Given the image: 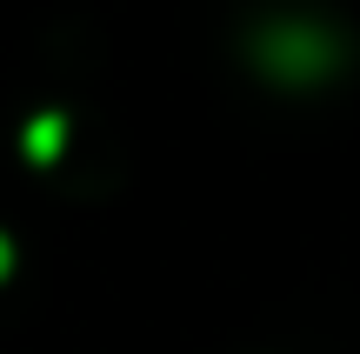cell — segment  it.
<instances>
[{"label": "cell", "instance_id": "2", "mask_svg": "<svg viewBox=\"0 0 360 354\" xmlns=\"http://www.w3.org/2000/svg\"><path fill=\"white\" fill-rule=\"evenodd\" d=\"M60 134H67L60 114H40L34 127H27V154H34V160H53V154H60Z\"/></svg>", "mask_w": 360, "mask_h": 354}, {"label": "cell", "instance_id": "1", "mask_svg": "<svg viewBox=\"0 0 360 354\" xmlns=\"http://www.w3.org/2000/svg\"><path fill=\"white\" fill-rule=\"evenodd\" d=\"M260 61L281 80H321L327 67H334V40H327L321 27H274V34L260 40Z\"/></svg>", "mask_w": 360, "mask_h": 354}, {"label": "cell", "instance_id": "3", "mask_svg": "<svg viewBox=\"0 0 360 354\" xmlns=\"http://www.w3.org/2000/svg\"><path fill=\"white\" fill-rule=\"evenodd\" d=\"M7 267H13V241L0 234V281H7Z\"/></svg>", "mask_w": 360, "mask_h": 354}]
</instances>
